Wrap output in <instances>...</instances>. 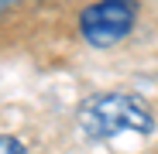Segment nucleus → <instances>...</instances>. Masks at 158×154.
<instances>
[{
    "instance_id": "f03ea898",
    "label": "nucleus",
    "mask_w": 158,
    "mask_h": 154,
    "mask_svg": "<svg viewBox=\"0 0 158 154\" xmlns=\"http://www.w3.org/2000/svg\"><path fill=\"white\" fill-rule=\"evenodd\" d=\"M138 10V0H96L79 14V34L93 48H114L134 31Z\"/></svg>"
},
{
    "instance_id": "f257e3e1",
    "label": "nucleus",
    "mask_w": 158,
    "mask_h": 154,
    "mask_svg": "<svg viewBox=\"0 0 158 154\" xmlns=\"http://www.w3.org/2000/svg\"><path fill=\"white\" fill-rule=\"evenodd\" d=\"M76 120L89 140H110L124 130L131 134H151L155 113L134 93H93L79 103Z\"/></svg>"
},
{
    "instance_id": "7ed1b4c3",
    "label": "nucleus",
    "mask_w": 158,
    "mask_h": 154,
    "mask_svg": "<svg viewBox=\"0 0 158 154\" xmlns=\"http://www.w3.org/2000/svg\"><path fill=\"white\" fill-rule=\"evenodd\" d=\"M0 154H28V151H24V144H21L17 137L0 134Z\"/></svg>"
}]
</instances>
